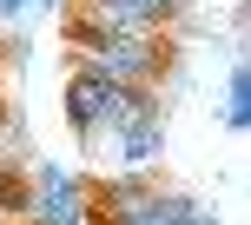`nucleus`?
Wrapping results in <instances>:
<instances>
[{
    "instance_id": "1",
    "label": "nucleus",
    "mask_w": 251,
    "mask_h": 225,
    "mask_svg": "<svg viewBox=\"0 0 251 225\" xmlns=\"http://www.w3.org/2000/svg\"><path fill=\"white\" fill-rule=\"evenodd\" d=\"M152 106H165L159 86H119V80L86 73V66H73V80H66V126H73L79 146H100L113 126H126L132 112H152Z\"/></svg>"
},
{
    "instance_id": "2",
    "label": "nucleus",
    "mask_w": 251,
    "mask_h": 225,
    "mask_svg": "<svg viewBox=\"0 0 251 225\" xmlns=\"http://www.w3.org/2000/svg\"><path fill=\"white\" fill-rule=\"evenodd\" d=\"M79 53V66L86 73H106L119 80V86H159L165 73H172V47H165V33H66Z\"/></svg>"
},
{
    "instance_id": "3",
    "label": "nucleus",
    "mask_w": 251,
    "mask_h": 225,
    "mask_svg": "<svg viewBox=\"0 0 251 225\" xmlns=\"http://www.w3.org/2000/svg\"><path fill=\"white\" fill-rule=\"evenodd\" d=\"M26 225H86V179L73 166H33Z\"/></svg>"
},
{
    "instance_id": "4",
    "label": "nucleus",
    "mask_w": 251,
    "mask_h": 225,
    "mask_svg": "<svg viewBox=\"0 0 251 225\" xmlns=\"http://www.w3.org/2000/svg\"><path fill=\"white\" fill-rule=\"evenodd\" d=\"M106 139L119 146V159H126V166H159V159H165V106L132 112V119H126V126H113Z\"/></svg>"
},
{
    "instance_id": "5",
    "label": "nucleus",
    "mask_w": 251,
    "mask_h": 225,
    "mask_svg": "<svg viewBox=\"0 0 251 225\" xmlns=\"http://www.w3.org/2000/svg\"><path fill=\"white\" fill-rule=\"evenodd\" d=\"M225 126L231 133L251 126V66L245 60H231V80H225Z\"/></svg>"
},
{
    "instance_id": "6",
    "label": "nucleus",
    "mask_w": 251,
    "mask_h": 225,
    "mask_svg": "<svg viewBox=\"0 0 251 225\" xmlns=\"http://www.w3.org/2000/svg\"><path fill=\"white\" fill-rule=\"evenodd\" d=\"M26 199H33V179L0 166V219H26Z\"/></svg>"
},
{
    "instance_id": "7",
    "label": "nucleus",
    "mask_w": 251,
    "mask_h": 225,
    "mask_svg": "<svg viewBox=\"0 0 251 225\" xmlns=\"http://www.w3.org/2000/svg\"><path fill=\"white\" fill-rule=\"evenodd\" d=\"M139 7H146V13H152V20H159V27H172L178 13H185V0H139Z\"/></svg>"
},
{
    "instance_id": "8",
    "label": "nucleus",
    "mask_w": 251,
    "mask_h": 225,
    "mask_svg": "<svg viewBox=\"0 0 251 225\" xmlns=\"http://www.w3.org/2000/svg\"><path fill=\"white\" fill-rule=\"evenodd\" d=\"M185 225H225V219H218L212 205H199V199H192V212H185Z\"/></svg>"
},
{
    "instance_id": "9",
    "label": "nucleus",
    "mask_w": 251,
    "mask_h": 225,
    "mask_svg": "<svg viewBox=\"0 0 251 225\" xmlns=\"http://www.w3.org/2000/svg\"><path fill=\"white\" fill-rule=\"evenodd\" d=\"M26 7H33V0H0V20H20Z\"/></svg>"
},
{
    "instance_id": "10",
    "label": "nucleus",
    "mask_w": 251,
    "mask_h": 225,
    "mask_svg": "<svg viewBox=\"0 0 251 225\" xmlns=\"http://www.w3.org/2000/svg\"><path fill=\"white\" fill-rule=\"evenodd\" d=\"M0 225H13V219H0Z\"/></svg>"
},
{
    "instance_id": "11",
    "label": "nucleus",
    "mask_w": 251,
    "mask_h": 225,
    "mask_svg": "<svg viewBox=\"0 0 251 225\" xmlns=\"http://www.w3.org/2000/svg\"><path fill=\"white\" fill-rule=\"evenodd\" d=\"M13 225H26V219H13Z\"/></svg>"
}]
</instances>
